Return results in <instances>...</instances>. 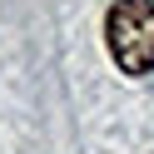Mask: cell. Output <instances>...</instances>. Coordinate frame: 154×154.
<instances>
[{"mask_svg": "<svg viewBox=\"0 0 154 154\" xmlns=\"http://www.w3.org/2000/svg\"><path fill=\"white\" fill-rule=\"evenodd\" d=\"M104 45L124 75L154 70V0H114L104 10Z\"/></svg>", "mask_w": 154, "mask_h": 154, "instance_id": "obj_1", "label": "cell"}]
</instances>
